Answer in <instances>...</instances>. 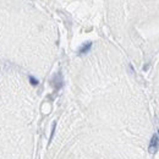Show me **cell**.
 I'll return each instance as SVG.
<instances>
[{
  "label": "cell",
  "mask_w": 159,
  "mask_h": 159,
  "mask_svg": "<svg viewBox=\"0 0 159 159\" xmlns=\"http://www.w3.org/2000/svg\"><path fill=\"white\" fill-rule=\"evenodd\" d=\"M157 147H158V137L154 136L152 138V143H151V151L153 152L154 149H157Z\"/></svg>",
  "instance_id": "cell-1"
}]
</instances>
